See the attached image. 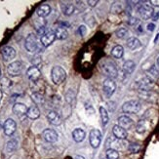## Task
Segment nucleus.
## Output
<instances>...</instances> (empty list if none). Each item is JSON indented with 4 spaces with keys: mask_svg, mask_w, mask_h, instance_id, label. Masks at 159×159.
<instances>
[{
    "mask_svg": "<svg viewBox=\"0 0 159 159\" xmlns=\"http://www.w3.org/2000/svg\"><path fill=\"white\" fill-rule=\"evenodd\" d=\"M101 70L102 74L107 76V78L113 79L118 76V70H117L116 65L113 61L106 60L101 63Z\"/></svg>",
    "mask_w": 159,
    "mask_h": 159,
    "instance_id": "f257e3e1",
    "label": "nucleus"
},
{
    "mask_svg": "<svg viewBox=\"0 0 159 159\" xmlns=\"http://www.w3.org/2000/svg\"><path fill=\"white\" fill-rule=\"evenodd\" d=\"M51 78L54 84L60 85L61 84L66 78V72L61 66H56L52 68L51 70Z\"/></svg>",
    "mask_w": 159,
    "mask_h": 159,
    "instance_id": "f03ea898",
    "label": "nucleus"
},
{
    "mask_svg": "<svg viewBox=\"0 0 159 159\" xmlns=\"http://www.w3.org/2000/svg\"><path fill=\"white\" fill-rule=\"evenodd\" d=\"M25 47L26 51H29L30 53H36V52H42L41 47L39 46L37 36L35 34L30 33L29 36L26 37L25 42Z\"/></svg>",
    "mask_w": 159,
    "mask_h": 159,
    "instance_id": "7ed1b4c3",
    "label": "nucleus"
},
{
    "mask_svg": "<svg viewBox=\"0 0 159 159\" xmlns=\"http://www.w3.org/2000/svg\"><path fill=\"white\" fill-rule=\"evenodd\" d=\"M141 107H142V105L139 101L131 100L123 103L122 111L124 113H128V114H136L141 110Z\"/></svg>",
    "mask_w": 159,
    "mask_h": 159,
    "instance_id": "20e7f679",
    "label": "nucleus"
},
{
    "mask_svg": "<svg viewBox=\"0 0 159 159\" xmlns=\"http://www.w3.org/2000/svg\"><path fill=\"white\" fill-rule=\"evenodd\" d=\"M138 11H139V13H140L141 18L144 20L152 18L153 14H154L153 7L150 4H141L139 6V8H138Z\"/></svg>",
    "mask_w": 159,
    "mask_h": 159,
    "instance_id": "39448f33",
    "label": "nucleus"
},
{
    "mask_svg": "<svg viewBox=\"0 0 159 159\" xmlns=\"http://www.w3.org/2000/svg\"><path fill=\"white\" fill-rule=\"evenodd\" d=\"M154 86V80L148 76H143L137 81V87L140 91H150Z\"/></svg>",
    "mask_w": 159,
    "mask_h": 159,
    "instance_id": "423d86ee",
    "label": "nucleus"
},
{
    "mask_svg": "<svg viewBox=\"0 0 159 159\" xmlns=\"http://www.w3.org/2000/svg\"><path fill=\"white\" fill-rule=\"evenodd\" d=\"M102 89H103V94L107 97V98H110L115 92L116 89V83L113 79L107 78L103 81L102 84Z\"/></svg>",
    "mask_w": 159,
    "mask_h": 159,
    "instance_id": "0eeeda50",
    "label": "nucleus"
},
{
    "mask_svg": "<svg viewBox=\"0 0 159 159\" xmlns=\"http://www.w3.org/2000/svg\"><path fill=\"white\" fill-rule=\"evenodd\" d=\"M89 142L93 148H98L102 142V133L98 129L92 130L89 134Z\"/></svg>",
    "mask_w": 159,
    "mask_h": 159,
    "instance_id": "6e6552de",
    "label": "nucleus"
},
{
    "mask_svg": "<svg viewBox=\"0 0 159 159\" xmlns=\"http://www.w3.org/2000/svg\"><path fill=\"white\" fill-rule=\"evenodd\" d=\"M22 70H23V65L20 61H13L7 67V71H8V73L11 76H18L22 72Z\"/></svg>",
    "mask_w": 159,
    "mask_h": 159,
    "instance_id": "1a4fd4ad",
    "label": "nucleus"
},
{
    "mask_svg": "<svg viewBox=\"0 0 159 159\" xmlns=\"http://www.w3.org/2000/svg\"><path fill=\"white\" fill-rule=\"evenodd\" d=\"M16 129H17V124L15 120H13L12 118H8L4 122L3 130L6 136H12L16 132Z\"/></svg>",
    "mask_w": 159,
    "mask_h": 159,
    "instance_id": "9d476101",
    "label": "nucleus"
},
{
    "mask_svg": "<svg viewBox=\"0 0 159 159\" xmlns=\"http://www.w3.org/2000/svg\"><path fill=\"white\" fill-rule=\"evenodd\" d=\"M42 137L47 143H55L58 141L59 135L53 129H45L42 132Z\"/></svg>",
    "mask_w": 159,
    "mask_h": 159,
    "instance_id": "9b49d317",
    "label": "nucleus"
},
{
    "mask_svg": "<svg viewBox=\"0 0 159 159\" xmlns=\"http://www.w3.org/2000/svg\"><path fill=\"white\" fill-rule=\"evenodd\" d=\"M56 39V34L54 31H47L42 37H40V42L43 47L50 46Z\"/></svg>",
    "mask_w": 159,
    "mask_h": 159,
    "instance_id": "f8f14e48",
    "label": "nucleus"
},
{
    "mask_svg": "<svg viewBox=\"0 0 159 159\" xmlns=\"http://www.w3.org/2000/svg\"><path fill=\"white\" fill-rule=\"evenodd\" d=\"M1 55H2L3 60L5 61H11L16 57V50L11 46H5L2 48Z\"/></svg>",
    "mask_w": 159,
    "mask_h": 159,
    "instance_id": "ddd939ff",
    "label": "nucleus"
},
{
    "mask_svg": "<svg viewBox=\"0 0 159 159\" xmlns=\"http://www.w3.org/2000/svg\"><path fill=\"white\" fill-rule=\"evenodd\" d=\"M112 134L114 135V138H116V139H118V140H122V141H124L128 137L127 130L119 126L118 124L112 127Z\"/></svg>",
    "mask_w": 159,
    "mask_h": 159,
    "instance_id": "4468645a",
    "label": "nucleus"
},
{
    "mask_svg": "<svg viewBox=\"0 0 159 159\" xmlns=\"http://www.w3.org/2000/svg\"><path fill=\"white\" fill-rule=\"evenodd\" d=\"M107 147L108 148H112V149H123L124 148V143L122 142V140H118L116 138H109V139L107 141L106 143Z\"/></svg>",
    "mask_w": 159,
    "mask_h": 159,
    "instance_id": "2eb2a0df",
    "label": "nucleus"
},
{
    "mask_svg": "<svg viewBox=\"0 0 159 159\" xmlns=\"http://www.w3.org/2000/svg\"><path fill=\"white\" fill-rule=\"evenodd\" d=\"M47 119H48V121H49V123L52 124V125H54V126H59L60 124L61 123V115L57 111H55V110H51V111L48 112Z\"/></svg>",
    "mask_w": 159,
    "mask_h": 159,
    "instance_id": "dca6fc26",
    "label": "nucleus"
},
{
    "mask_svg": "<svg viewBox=\"0 0 159 159\" xmlns=\"http://www.w3.org/2000/svg\"><path fill=\"white\" fill-rule=\"evenodd\" d=\"M26 75L29 77L30 80L31 81H37L40 76H41V72L39 70V68L37 66H30L26 71Z\"/></svg>",
    "mask_w": 159,
    "mask_h": 159,
    "instance_id": "f3484780",
    "label": "nucleus"
},
{
    "mask_svg": "<svg viewBox=\"0 0 159 159\" xmlns=\"http://www.w3.org/2000/svg\"><path fill=\"white\" fill-rule=\"evenodd\" d=\"M118 125L119 126H121L122 128H124V129H130L131 127L133 126V124H134V122H133V119H131L129 116H127V115H122V116H119L118 117Z\"/></svg>",
    "mask_w": 159,
    "mask_h": 159,
    "instance_id": "a211bd4d",
    "label": "nucleus"
},
{
    "mask_svg": "<svg viewBox=\"0 0 159 159\" xmlns=\"http://www.w3.org/2000/svg\"><path fill=\"white\" fill-rule=\"evenodd\" d=\"M27 110H29V108H27V107L25 105V103L17 102L13 106V112L18 116L26 115Z\"/></svg>",
    "mask_w": 159,
    "mask_h": 159,
    "instance_id": "6ab92c4d",
    "label": "nucleus"
},
{
    "mask_svg": "<svg viewBox=\"0 0 159 159\" xmlns=\"http://www.w3.org/2000/svg\"><path fill=\"white\" fill-rule=\"evenodd\" d=\"M135 68H136V64H135V61H132V60H128V61H126L125 63L123 64L122 70H123V73H124V74L130 75L131 73H133V72H134Z\"/></svg>",
    "mask_w": 159,
    "mask_h": 159,
    "instance_id": "aec40b11",
    "label": "nucleus"
},
{
    "mask_svg": "<svg viewBox=\"0 0 159 159\" xmlns=\"http://www.w3.org/2000/svg\"><path fill=\"white\" fill-rule=\"evenodd\" d=\"M85 136H86L85 131L80 128H76L75 130H73V132H72V138L74 142H76V143H81L84 141Z\"/></svg>",
    "mask_w": 159,
    "mask_h": 159,
    "instance_id": "412c9836",
    "label": "nucleus"
},
{
    "mask_svg": "<svg viewBox=\"0 0 159 159\" xmlns=\"http://www.w3.org/2000/svg\"><path fill=\"white\" fill-rule=\"evenodd\" d=\"M51 13V7L48 4H43L38 7V9L36 11V14L38 17L41 18H45L47 16H49Z\"/></svg>",
    "mask_w": 159,
    "mask_h": 159,
    "instance_id": "4be33fe9",
    "label": "nucleus"
},
{
    "mask_svg": "<svg viewBox=\"0 0 159 159\" xmlns=\"http://www.w3.org/2000/svg\"><path fill=\"white\" fill-rule=\"evenodd\" d=\"M126 45L130 50H137L142 46V43L137 37H130L127 39Z\"/></svg>",
    "mask_w": 159,
    "mask_h": 159,
    "instance_id": "5701e85b",
    "label": "nucleus"
},
{
    "mask_svg": "<svg viewBox=\"0 0 159 159\" xmlns=\"http://www.w3.org/2000/svg\"><path fill=\"white\" fill-rule=\"evenodd\" d=\"M26 116L29 117V118H30V119H37L38 117L40 116V110H39V108L36 106L30 107L29 108V110H27Z\"/></svg>",
    "mask_w": 159,
    "mask_h": 159,
    "instance_id": "b1692460",
    "label": "nucleus"
},
{
    "mask_svg": "<svg viewBox=\"0 0 159 159\" xmlns=\"http://www.w3.org/2000/svg\"><path fill=\"white\" fill-rule=\"evenodd\" d=\"M148 120L141 119L139 122H138V124H137L136 131H137V133H139V134H143L148 130Z\"/></svg>",
    "mask_w": 159,
    "mask_h": 159,
    "instance_id": "393cba45",
    "label": "nucleus"
},
{
    "mask_svg": "<svg viewBox=\"0 0 159 159\" xmlns=\"http://www.w3.org/2000/svg\"><path fill=\"white\" fill-rule=\"evenodd\" d=\"M75 7L71 3H67V4H61V11H63L65 16H71L74 13Z\"/></svg>",
    "mask_w": 159,
    "mask_h": 159,
    "instance_id": "a878e982",
    "label": "nucleus"
},
{
    "mask_svg": "<svg viewBox=\"0 0 159 159\" xmlns=\"http://www.w3.org/2000/svg\"><path fill=\"white\" fill-rule=\"evenodd\" d=\"M111 55L115 59H121L124 55V48L121 45H115L111 50Z\"/></svg>",
    "mask_w": 159,
    "mask_h": 159,
    "instance_id": "bb28decb",
    "label": "nucleus"
},
{
    "mask_svg": "<svg viewBox=\"0 0 159 159\" xmlns=\"http://www.w3.org/2000/svg\"><path fill=\"white\" fill-rule=\"evenodd\" d=\"M54 32L56 34V38L60 39V40H64L68 36V33H67L66 30L64 29V27H61V26L57 27V29L54 30Z\"/></svg>",
    "mask_w": 159,
    "mask_h": 159,
    "instance_id": "cd10ccee",
    "label": "nucleus"
},
{
    "mask_svg": "<svg viewBox=\"0 0 159 159\" xmlns=\"http://www.w3.org/2000/svg\"><path fill=\"white\" fill-rule=\"evenodd\" d=\"M100 114H101V119H102V126L106 127L107 125V123H108V120H109V116H108L107 110L105 107H100Z\"/></svg>",
    "mask_w": 159,
    "mask_h": 159,
    "instance_id": "c85d7f7f",
    "label": "nucleus"
},
{
    "mask_svg": "<svg viewBox=\"0 0 159 159\" xmlns=\"http://www.w3.org/2000/svg\"><path fill=\"white\" fill-rule=\"evenodd\" d=\"M31 99L35 105H43L44 103V96L38 92H34L31 95Z\"/></svg>",
    "mask_w": 159,
    "mask_h": 159,
    "instance_id": "c756f323",
    "label": "nucleus"
},
{
    "mask_svg": "<svg viewBox=\"0 0 159 159\" xmlns=\"http://www.w3.org/2000/svg\"><path fill=\"white\" fill-rule=\"evenodd\" d=\"M18 148V141L13 139V140H10L8 143L6 144V151L8 153H11L13 151H15Z\"/></svg>",
    "mask_w": 159,
    "mask_h": 159,
    "instance_id": "7c9ffc66",
    "label": "nucleus"
},
{
    "mask_svg": "<svg viewBox=\"0 0 159 159\" xmlns=\"http://www.w3.org/2000/svg\"><path fill=\"white\" fill-rule=\"evenodd\" d=\"M117 38L119 39H125L129 36V31L127 29H125V27H120V29H118L116 30L115 32Z\"/></svg>",
    "mask_w": 159,
    "mask_h": 159,
    "instance_id": "2f4dec72",
    "label": "nucleus"
},
{
    "mask_svg": "<svg viewBox=\"0 0 159 159\" xmlns=\"http://www.w3.org/2000/svg\"><path fill=\"white\" fill-rule=\"evenodd\" d=\"M148 76L150 77L151 79H153V80L159 77V70H157L155 66H151L150 68L148 70Z\"/></svg>",
    "mask_w": 159,
    "mask_h": 159,
    "instance_id": "473e14b6",
    "label": "nucleus"
},
{
    "mask_svg": "<svg viewBox=\"0 0 159 159\" xmlns=\"http://www.w3.org/2000/svg\"><path fill=\"white\" fill-rule=\"evenodd\" d=\"M106 154H107V159H118L119 158V152L112 148H107Z\"/></svg>",
    "mask_w": 159,
    "mask_h": 159,
    "instance_id": "72a5a7b5",
    "label": "nucleus"
},
{
    "mask_svg": "<svg viewBox=\"0 0 159 159\" xmlns=\"http://www.w3.org/2000/svg\"><path fill=\"white\" fill-rule=\"evenodd\" d=\"M128 150L130 153H139L141 150V146L137 143H131L128 146Z\"/></svg>",
    "mask_w": 159,
    "mask_h": 159,
    "instance_id": "f704fd0d",
    "label": "nucleus"
},
{
    "mask_svg": "<svg viewBox=\"0 0 159 159\" xmlns=\"http://www.w3.org/2000/svg\"><path fill=\"white\" fill-rule=\"evenodd\" d=\"M66 100L67 102H70V103H72L75 100V93L73 92V90H70L66 94Z\"/></svg>",
    "mask_w": 159,
    "mask_h": 159,
    "instance_id": "c9c22d12",
    "label": "nucleus"
},
{
    "mask_svg": "<svg viewBox=\"0 0 159 159\" xmlns=\"http://www.w3.org/2000/svg\"><path fill=\"white\" fill-rule=\"evenodd\" d=\"M0 84H1V86L4 88H9L12 85V81L9 78L3 77V78H1V80H0Z\"/></svg>",
    "mask_w": 159,
    "mask_h": 159,
    "instance_id": "e433bc0d",
    "label": "nucleus"
},
{
    "mask_svg": "<svg viewBox=\"0 0 159 159\" xmlns=\"http://www.w3.org/2000/svg\"><path fill=\"white\" fill-rule=\"evenodd\" d=\"M31 64L33 65V66H37L39 64H41V57L40 55H34L31 59Z\"/></svg>",
    "mask_w": 159,
    "mask_h": 159,
    "instance_id": "4c0bfd02",
    "label": "nucleus"
},
{
    "mask_svg": "<svg viewBox=\"0 0 159 159\" xmlns=\"http://www.w3.org/2000/svg\"><path fill=\"white\" fill-rule=\"evenodd\" d=\"M78 33L80 34L81 36H85V35H86V33H87V29H86V26H85V25H81L78 27Z\"/></svg>",
    "mask_w": 159,
    "mask_h": 159,
    "instance_id": "58836bf2",
    "label": "nucleus"
},
{
    "mask_svg": "<svg viewBox=\"0 0 159 159\" xmlns=\"http://www.w3.org/2000/svg\"><path fill=\"white\" fill-rule=\"evenodd\" d=\"M139 24V20L135 17H130L129 20H128V25H136Z\"/></svg>",
    "mask_w": 159,
    "mask_h": 159,
    "instance_id": "ea45409f",
    "label": "nucleus"
},
{
    "mask_svg": "<svg viewBox=\"0 0 159 159\" xmlns=\"http://www.w3.org/2000/svg\"><path fill=\"white\" fill-rule=\"evenodd\" d=\"M46 32H47L46 27H45V26H40L39 29L37 30V32H36V33H37V35H38V36L42 37Z\"/></svg>",
    "mask_w": 159,
    "mask_h": 159,
    "instance_id": "a19ab883",
    "label": "nucleus"
},
{
    "mask_svg": "<svg viewBox=\"0 0 159 159\" xmlns=\"http://www.w3.org/2000/svg\"><path fill=\"white\" fill-rule=\"evenodd\" d=\"M147 30H148V31H153V30H155V25H154L153 23L148 24V25H147Z\"/></svg>",
    "mask_w": 159,
    "mask_h": 159,
    "instance_id": "79ce46f5",
    "label": "nucleus"
},
{
    "mask_svg": "<svg viewBox=\"0 0 159 159\" xmlns=\"http://www.w3.org/2000/svg\"><path fill=\"white\" fill-rule=\"evenodd\" d=\"M87 3L89 4L90 7H95L97 4L99 3V1H98V0H95V1H91V0H89V1H87Z\"/></svg>",
    "mask_w": 159,
    "mask_h": 159,
    "instance_id": "37998d69",
    "label": "nucleus"
},
{
    "mask_svg": "<svg viewBox=\"0 0 159 159\" xmlns=\"http://www.w3.org/2000/svg\"><path fill=\"white\" fill-rule=\"evenodd\" d=\"M149 3L153 7H159V0H150Z\"/></svg>",
    "mask_w": 159,
    "mask_h": 159,
    "instance_id": "c03bdc74",
    "label": "nucleus"
},
{
    "mask_svg": "<svg viewBox=\"0 0 159 159\" xmlns=\"http://www.w3.org/2000/svg\"><path fill=\"white\" fill-rule=\"evenodd\" d=\"M158 19H159V12H156L155 14H153L152 20H153V22H156V20H158Z\"/></svg>",
    "mask_w": 159,
    "mask_h": 159,
    "instance_id": "a18cd8bd",
    "label": "nucleus"
},
{
    "mask_svg": "<svg viewBox=\"0 0 159 159\" xmlns=\"http://www.w3.org/2000/svg\"><path fill=\"white\" fill-rule=\"evenodd\" d=\"M74 159H85V157H83V156H81V155H76Z\"/></svg>",
    "mask_w": 159,
    "mask_h": 159,
    "instance_id": "49530a36",
    "label": "nucleus"
},
{
    "mask_svg": "<svg viewBox=\"0 0 159 159\" xmlns=\"http://www.w3.org/2000/svg\"><path fill=\"white\" fill-rule=\"evenodd\" d=\"M158 38H159V33H157V35H156V37H155V39H154V43H156V42H157Z\"/></svg>",
    "mask_w": 159,
    "mask_h": 159,
    "instance_id": "de8ad7c7",
    "label": "nucleus"
},
{
    "mask_svg": "<svg viewBox=\"0 0 159 159\" xmlns=\"http://www.w3.org/2000/svg\"><path fill=\"white\" fill-rule=\"evenodd\" d=\"M1 99H2V91L0 90V101H1Z\"/></svg>",
    "mask_w": 159,
    "mask_h": 159,
    "instance_id": "09e8293b",
    "label": "nucleus"
},
{
    "mask_svg": "<svg viewBox=\"0 0 159 159\" xmlns=\"http://www.w3.org/2000/svg\"><path fill=\"white\" fill-rule=\"evenodd\" d=\"M157 66H158V68H159V57H158V59H157Z\"/></svg>",
    "mask_w": 159,
    "mask_h": 159,
    "instance_id": "8fccbe9b",
    "label": "nucleus"
},
{
    "mask_svg": "<svg viewBox=\"0 0 159 159\" xmlns=\"http://www.w3.org/2000/svg\"><path fill=\"white\" fill-rule=\"evenodd\" d=\"M0 76H1V70H0Z\"/></svg>",
    "mask_w": 159,
    "mask_h": 159,
    "instance_id": "3c124183",
    "label": "nucleus"
}]
</instances>
